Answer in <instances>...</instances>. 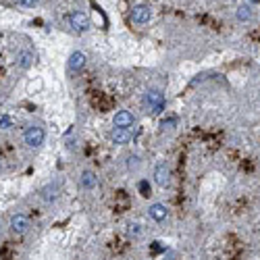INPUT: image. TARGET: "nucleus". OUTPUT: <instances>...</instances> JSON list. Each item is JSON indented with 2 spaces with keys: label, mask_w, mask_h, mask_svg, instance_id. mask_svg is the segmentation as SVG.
Segmentation results:
<instances>
[{
  "label": "nucleus",
  "mask_w": 260,
  "mask_h": 260,
  "mask_svg": "<svg viewBox=\"0 0 260 260\" xmlns=\"http://www.w3.org/2000/svg\"><path fill=\"white\" fill-rule=\"evenodd\" d=\"M144 106L148 115H161L165 111V94L161 89H148L144 94Z\"/></svg>",
  "instance_id": "f257e3e1"
},
{
  "label": "nucleus",
  "mask_w": 260,
  "mask_h": 260,
  "mask_svg": "<svg viewBox=\"0 0 260 260\" xmlns=\"http://www.w3.org/2000/svg\"><path fill=\"white\" fill-rule=\"evenodd\" d=\"M23 142H25L27 148H32V150L42 148L44 142H46V131H44V127H40V125H29L25 131H23Z\"/></svg>",
  "instance_id": "f03ea898"
},
{
  "label": "nucleus",
  "mask_w": 260,
  "mask_h": 260,
  "mask_svg": "<svg viewBox=\"0 0 260 260\" xmlns=\"http://www.w3.org/2000/svg\"><path fill=\"white\" fill-rule=\"evenodd\" d=\"M8 229H11V233H15V235H25L29 229H32V221H29L25 215H13L11 221H8Z\"/></svg>",
  "instance_id": "7ed1b4c3"
},
{
  "label": "nucleus",
  "mask_w": 260,
  "mask_h": 260,
  "mask_svg": "<svg viewBox=\"0 0 260 260\" xmlns=\"http://www.w3.org/2000/svg\"><path fill=\"white\" fill-rule=\"evenodd\" d=\"M40 196H42V200H44V202H48V204L56 202V200L61 198V183H58V181L46 183L42 189H40Z\"/></svg>",
  "instance_id": "20e7f679"
},
{
  "label": "nucleus",
  "mask_w": 260,
  "mask_h": 260,
  "mask_svg": "<svg viewBox=\"0 0 260 260\" xmlns=\"http://www.w3.org/2000/svg\"><path fill=\"white\" fill-rule=\"evenodd\" d=\"M69 23H71V27L75 29V32L82 34L89 27V17L84 11H73L71 15H69Z\"/></svg>",
  "instance_id": "39448f33"
},
{
  "label": "nucleus",
  "mask_w": 260,
  "mask_h": 260,
  "mask_svg": "<svg viewBox=\"0 0 260 260\" xmlns=\"http://www.w3.org/2000/svg\"><path fill=\"white\" fill-rule=\"evenodd\" d=\"M154 181L156 185L161 187H167L169 183H171V169L167 167V163H158L156 169H154Z\"/></svg>",
  "instance_id": "423d86ee"
},
{
  "label": "nucleus",
  "mask_w": 260,
  "mask_h": 260,
  "mask_svg": "<svg viewBox=\"0 0 260 260\" xmlns=\"http://www.w3.org/2000/svg\"><path fill=\"white\" fill-rule=\"evenodd\" d=\"M150 17H152V8L146 6V4H135L131 8V21L133 23H148L150 21Z\"/></svg>",
  "instance_id": "0eeeda50"
},
{
  "label": "nucleus",
  "mask_w": 260,
  "mask_h": 260,
  "mask_svg": "<svg viewBox=\"0 0 260 260\" xmlns=\"http://www.w3.org/2000/svg\"><path fill=\"white\" fill-rule=\"evenodd\" d=\"M111 142L117 144V146H123V144H129L133 139V131L131 129H121V127H115L111 131Z\"/></svg>",
  "instance_id": "6e6552de"
},
{
  "label": "nucleus",
  "mask_w": 260,
  "mask_h": 260,
  "mask_svg": "<svg viewBox=\"0 0 260 260\" xmlns=\"http://www.w3.org/2000/svg\"><path fill=\"white\" fill-rule=\"evenodd\" d=\"M86 61H87V56H86L84 52H79V50L71 52V56H69V61H67L69 73H77V71H82V69L86 67Z\"/></svg>",
  "instance_id": "1a4fd4ad"
},
{
  "label": "nucleus",
  "mask_w": 260,
  "mask_h": 260,
  "mask_svg": "<svg viewBox=\"0 0 260 260\" xmlns=\"http://www.w3.org/2000/svg\"><path fill=\"white\" fill-rule=\"evenodd\" d=\"M148 217L152 218V221H156V223H163V221H167L169 211H167L165 204L154 202V204H150V208H148Z\"/></svg>",
  "instance_id": "9d476101"
},
{
  "label": "nucleus",
  "mask_w": 260,
  "mask_h": 260,
  "mask_svg": "<svg viewBox=\"0 0 260 260\" xmlns=\"http://www.w3.org/2000/svg\"><path fill=\"white\" fill-rule=\"evenodd\" d=\"M98 185V177L94 171H89V169H86V171H82V175H79V187L86 189V192H89V189H94Z\"/></svg>",
  "instance_id": "9b49d317"
},
{
  "label": "nucleus",
  "mask_w": 260,
  "mask_h": 260,
  "mask_svg": "<svg viewBox=\"0 0 260 260\" xmlns=\"http://www.w3.org/2000/svg\"><path fill=\"white\" fill-rule=\"evenodd\" d=\"M36 63V54L32 52V50H21V52H17V58H15V65L19 67V69H29Z\"/></svg>",
  "instance_id": "f8f14e48"
},
{
  "label": "nucleus",
  "mask_w": 260,
  "mask_h": 260,
  "mask_svg": "<svg viewBox=\"0 0 260 260\" xmlns=\"http://www.w3.org/2000/svg\"><path fill=\"white\" fill-rule=\"evenodd\" d=\"M113 123H115V127L129 129V127L135 123V119H133V115L129 113V111H119V113L115 115V119H113Z\"/></svg>",
  "instance_id": "ddd939ff"
},
{
  "label": "nucleus",
  "mask_w": 260,
  "mask_h": 260,
  "mask_svg": "<svg viewBox=\"0 0 260 260\" xmlns=\"http://www.w3.org/2000/svg\"><path fill=\"white\" fill-rule=\"evenodd\" d=\"M250 17H252V8H250V4H242L237 8V19H239V21H248Z\"/></svg>",
  "instance_id": "4468645a"
},
{
  "label": "nucleus",
  "mask_w": 260,
  "mask_h": 260,
  "mask_svg": "<svg viewBox=\"0 0 260 260\" xmlns=\"http://www.w3.org/2000/svg\"><path fill=\"white\" fill-rule=\"evenodd\" d=\"M142 233H144L142 225H139V223H129V235H131V237H139Z\"/></svg>",
  "instance_id": "2eb2a0df"
},
{
  "label": "nucleus",
  "mask_w": 260,
  "mask_h": 260,
  "mask_svg": "<svg viewBox=\"0 0 260 260\" xmlns=\"http://www.w3.org/2000/svg\"><path fill=\"white\" fill-rule=\"evenodd\" d=\"M177 125V119L175 117H169V119H163V121H161V129H163V131H167V129H173Z\"/></svg>",
  "instance_id": "dca6fc26"
},
{
  "label": "nucleus",
  "mask_w": 260,
  "mask_h": 260,
  "mask_svg": "<svg viewBox=\"0 0 260 260\" xmlns=\"http://www.w3.org/2000/svg\"><path fill=\"white\" fill-rule=\"evenodd\" d=\"M137 167H139V156L131 154V156L127 158V169H129V171H133V169H137Z\"/></svg>",
  "instance_id": "f3484780"
},
{
  "label": "nucleus",
  "mask_w": 260,
  "mask_h": 260,
  "mask_svg": "<svg viewBox=\"0 0 260 260\" xmlns=\"http://www.w3.org/2000/svg\"><path fill=\"white\" fill-rule=\"evenodd\" d=\"M0 129H11V119H8V117H0Z\"/></svg>",
  "instance_id": "a211bd4d"
},
{
  "label": "nucleus",
  "mask_w": 260,
  "mask_h": 260,
  "mask_svg": "<svg viewBox=\"0 0 260 260\" xmlns=\"http://www.w3.org/2000/svg\"><path fill=\"white\" fill-rule=\"evenodd\" d=\"M139 192H142V196H150V187H148V181H142V183H139Z\"/></svg>",
  "instance_id": "6ab92c4d"
},
{
  "label": "nucleus",
  "mask_w": 260,
  "mask_h": 260,
  "mask_svg": "<svg viewBox=\"0 0 260 260\" xmlns=\"http://www.w3.org/2000/svg\"><path fill=\"white\" fill-rule=\"evenodd\" d=\"M17 4H21V6H36L38 0H17Z\"/></svg>",
  "instance_id": "aec40b11"
},
{
  "label": "nucleus",
  "mask_w": 260,
  "mask_h": 260,
  "mask_svg": "<svg viewBox=\"0 0 260 260\" xmlns=\"http://www.w3.org/2000/svg\"><path fill=\"white\" fill-rule=\"evenodd\" d=\"M0 237H2V227H0Z\"/></svg>",
  "instance_id": "412c9836"
},
{
  "label": "nucleus",
  "mask_w": 260,
  "mask_h": 260,
  "mask_svg": "<svg viewBox=\"0 0 260 260\" xmlns=\"http://www.w3.org/2000/svg\"><path fill=\"white\" fill-rule=\"evenodd\" d=\"M0 169H2V163H0Z\"/></svg>",
  "instance_id": "4be33fe9"
}]
</instances>
